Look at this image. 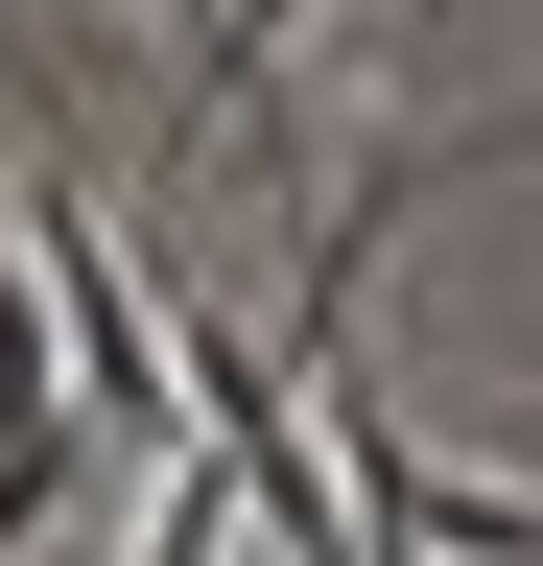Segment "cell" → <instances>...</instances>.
I'll return each instance as SVG.
<instances>
[{
    "mask_svg": "<svg viewBox=\"0 0 543 566\" xmlns=\"http://www.w3.org/2000/svg\"><path fill=\"white\" fill-rule=\"evenodd\" d=\"M284 48H307V0H189V95H166V166H189V142H213V118H237Z\"/></svg>",
    "mask_w": 543,
    "mask_h": 566,
    "instance_id": "cell-2",
    "label": "cell"
},
{
    "mask_svg": "<svg viewBox=\"0 0 543 566\" xmlns=\"http://www.w3.org/2000/svg\"><path fill=\"white\" fill-rule=\"evenodd\" d=\"M497 166H543V118H520V142H497Z\"/></svg>",
    "mask_w": 543,
    "mask_h": 566,
    "instance_id": "cell-3",
    "label": "cell"
},
{
    "mask_svg": "<svg viewBox=\"0 0 543 566\" xmlns=\"http://www.w3.org/2000/svg\"><path fill=\"white\" fill-rule=\"evenodd\" d=\"M95 495V378H72V307H48V237L0 189V566Z\"/></svg>",
    "mask_w": 543,
    "mask_h": 566,
    "instance_id": "cell-1",
    "label": "cell"
}]
</instances>
